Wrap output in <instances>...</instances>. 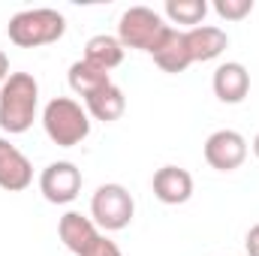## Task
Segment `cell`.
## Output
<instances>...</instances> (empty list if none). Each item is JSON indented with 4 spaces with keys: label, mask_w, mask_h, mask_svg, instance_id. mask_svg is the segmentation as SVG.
Returning a JSON list of instances; mask_svg holds the SVG:
<instances>
[{
    "label": "cell",
    "mask_w": 259,
    "mask_h": 256,
    "mask_svg": "<svg viewBox=\"0 0 259 256\" xmlns=\"http://www.w3.org/2000/svg\"><path fill=\"white\" fill-rule=\"evenodd\" d=\"M39 84L30 72H9L0 84V130L9 136L27 133L36 121Z\"/></svg>",
    "instance_id": "6da1fadb"
},
{
    "label": "cell",
    "mask_w": 259,
    "mask_h": 256,
    "mask_svg": "<svg viewBox=\"0 0 259 256\" xmlns=\"http://www.w3.org/2000/svg\"><path fill=\"white\" fill-rule=\"evenodd\" d=\"M66 33V18L58 9L39 6V9H21L9 18L6 24V36L12 46L18 49H39V46H52Z\"/></svg>",
    "instance_id": "7a4b0ae2"
},
{
    "label": "cell",
    "mask_w": 259,
    "mask_h": 256,
    "mask_svg": "<svg viewBox=\"0 0 259 256\" xmlns=\"http://www.w3.org/2000/svg\"><path fill=\"white\" fill-rule=\"evenodd\" d=\"M42 127L58 148H75L91 133V115L88 109H81V103L69 97H55L42 109Z\"/></svg>",
    "instance_id": "3957f363"
},
{
    "label": "cell",
    "mask_w": 259,
    "mask_h": 256,
    "mask_svg": "<svg viewBox=\"0 0 259 256\" xmlns=\"http://www.w3.org/2000/svg\"><path fill=\"white\" fill-rule=\"evenodd\" d=\"M169 24L163 21L160 12H154L151 6H130L118 21V39L124 49H139V52H154L160 46V39L166 36Z\"/></svg>",
    "instance_id": "277c9868"
},
{
    "label": "cell",
    "mask_w": 259,
    "mask_h": 256,
    "mask_svg": "<svg viewBox=\"0 0 259 256\" xmlns=\"http://www.w3.org/2000/svg\"><path fill=\"white\" fill-rule=\"evenodd\" d=\"M136 214V202L124 184H100L91 199V220L106 232L127 229Z\"/></svg>",
    "instance_id": "5b68a950"
},
{
    "label": "cell",
    "mask_w": 259,
    "mask_h": 256,
    "mask_svg": "<svg viewBox=\"0 0 259 256\" xmlns=\"http://www.w3.org/2000/svg\"><path fill=\"white\" fill-rule=\"evenodd\" d=\"M39 193L52 205H69L81 193V169L75 163H49L39 175Z\"/></svg>",
    "instance_id": "8992f818"
},
{
    "label": "cell",
    "mask_w": 259,
    "mask_h": 256,
    "mask_svg": "<svg viewBox=\"0 0 259 256\" xmlns=\"http://www.w3.org/2000/svg\"><path fill=\"white\" fill-rule=\"evenodd\" d=\"M205 160L217 172H235L247 160V139L238 130H217L205 142Z\"/></svg>",
    "instance_id": "52a82bcc"
},
{
    "label": "cell",
    "mask_w": 259,
    "mask_h": 256,
    "mask_svg": "<svg viewBox=\"0 0 259 256\" xmlns=\"http://www.w3.org/2000/svg\"><path fill=\"white\" fill-rule=\"evenodd\" d=\"M33 184V166L30 160L9 142L0 139V190L21 193Z\"/></svg>",
    "instance_id": "ba28073f"
},
{
    "label": "cell",
    "mask_w": 259,
    "mask_h": 256,
    "mask_svg": "<svg viewBox=\"0 0 259 256\" xmlns=\"http://www.w3.org/2000/svg\"><path fill=\"white\" fill-rule=\"evenodd\" d=\"M211 88H214L220 103L235 106V103H241L250 94V72H247V66L238 64V61H226V64H220L214 69Z\"/></svg>",
    "instance_id": "9c48e42d"
},
{
    "label": "cell",
    "mask_w": 259,
    "mask_h": 256,
    "mask_svg": "<svg viewBox=\"0 0 259 256\" xmlns=\"http://www.w3.org/2000/svg\"><path fill=\"white\" fill-rule=\"evenodd\" d=\"M154 196L163 205H184L193 196V175L181 166H163L154 172Z\"/></svg>",
    "instance_id": "30bf717a"
},
{
    "label": "cell",
    "mask_w": 259,
    "mask_h": 256,
    "mask_svg": "<svg viewBox=\"0 0 259 256\" xmlns=\"http://www.w3.org/2000/svg\"><path fill=\"white\" fill-rule=\"evenodd\" d=\"M58 235L66 244V250H72L75 256H84L88 247L100 238V229L91 217H84L78 211H66L61 217V223H58Z\"/></svg>",
    "instance_id": "8fae6325"
},
{
    "label": "cell",
    "mask_w": 259,
    "mask_h": 256,
    "mask_svg": "<svg viewBox=\"0 0 259 256\" xmlns=\"http://www.w3.org/2000/svg\"><path fill=\"white\" fill-rule=\"evenodd\" d=\"M151 55H154V64L160 66L163 72H172V75L175 72H184L187 66L193 64L190 49H187V33L178 30V27H169L166 36L160 39V46Z\"/></svg>",
    "instance_id": "7c38bea8"
},
{
    "label": "cell",
    "mask_w": 259,
    "mask_h": 256,
    "mask_svg": "<svg viewBox=\"0 0 259 256\" xmlns=\"http://www.w3.org/2000/svg\"><path fill=\"white\" fill-rule=\"evenodd\" d=\"M184 33H187V49H190L193 64H205V61L220 58L226 52V46H229L226 30H220L214 24H199V27L184 30Z\"/></svg>",
    "instance_id": "4fadbf2b"
},
{
    "label": "cell",
    "mask_w": 259,
    "mask_h": 256,
    "mask_svg": "<svg viewBox=\"0 0 259 256\" xmlns=\"http://www.w3.org/2000/svg\"><path fill=\"white\" fill-rule=\"evenodd\" d=\"M84 109H88V115L94 121L112 124L127 112V97H124V91L118 84H106V88H100L97 94H91L84 100Z\"/></svg>",
    "instance_id": "5bb4252c"
},
{
    "label": "cell",
    "mask_w": 259,
    "mask_h": 256,
    "mask_svg": "<svg viewBox=\"0 0 259 256\" xmlns=\"http://www.w3.org/2000/svg\"><path fill=\"white\" fill-rule=\"evenodd\" d=\"M124 46H121V39L118 36H109V33H97V36H91L88 39V46H84V61L94 66H100V69H115V66L124 64Z\"/></svg>",
    "instance_id": "9a60e30c"
},
{
    "label": "cell",
    "mask_w": 259,
    "mask_h": 256,
    "mask_svg": "<svg viewBox=\"0 0 259 256\" xmlns=\"http://www.w3.org/2000/svg\"><path fill=\"white\" fill-rule=\"evenodd\" d=\"M69 88L78 94V97H91V94H97L100 88H106V84H112V78H109V72L106 69H100V66L88 64L84 58L81 61H75V64L69 66Z\"/></svg>",
    "instance_id": "2e32d148"
},
{
    "label": "cell",
    "mask_w": 259,
    "mask_h": 256,
    "mask_svg": "<svg viewBox=\"0 0 259 256\" xmlns=\"http://www.w3.org/2000/svg\"><path fill=\"white\" fill-rule=\"evenodd\" d=\"M166 15L172 24H190V30L199 27L208 15L205 0H166Z\"/></svg>",
    "instance_id": "e0dca14e"
},
{
    "label": "cell",
    "mask_w": 259,
    "mask_h": 256,
    "mask_svg": "<svg viewBox=\"0 0 259 256\" xmlns=\"http://www.w3.org/2000/svg\"><path fill=\"white\" fill-rule=\"evenodd\" d=\"M214 12L226 21H241L253 12V0H214Z\"/></svg>",
    "instance_id": "ac0fdd59"
},
{
    "label": "cell",
    "mask_w": 259,
    "mask_h": 256,
    "mask_svg": "<svg viewBox=\"0 0 259 256\" xmlns=\"http://www.w3.org/2000/svg\"><path fill=\"white\" fill-rule=\"evenodd\" d=\"M84 256H124L121 253V247L112 241V238H106V235H100L91 247H88V253Z\"/></svg>",
    "instance_id": "d6986e66"
},
{
    "label": "cell",
    "mask_w": 259,
    "mask_h": 256,
    "mask_svg": "<svg viewBox=\"0 0 259 256\" xmlns=\"http://www.w3.org/2000/svg\"><path fill=\"white\" fill-rule=\"evenodd\" d=\"M244 247H247V256H259V223L250 226V232L244 238Z\"/></svg>",
    "instance_id": "ffe728a7"
},
{
    "label": "cell",
    "mask_w": 259,
    "mask_h": 256,
    "mask_svg": "<svg viewBox=\"0 0 259 256\" xmlns=\"http://www.w3.org/2000/svg\"><path fill=\"white\" fill-rule=\"evenodd\" d=\"M9 78V58L3 55V49H0V84Z\"/></svg>",
    "instance_id": "44dd1931"
},
{
    "label": "cell",
    "mask_w": 259,
    "mask_h": 256,
    "mask_svg": "<svg viewBox=\"0 0 259 256\" xmlns=\"http://www.w3.org/2000/svg\"><path fill=\"white\" fill-rule=\"evenodd\" d=\"M253 154H256V160H259V133H256V139H253Z\"/></svg>",
    "instance_id": "7402d4cb"
}]
</instances>
